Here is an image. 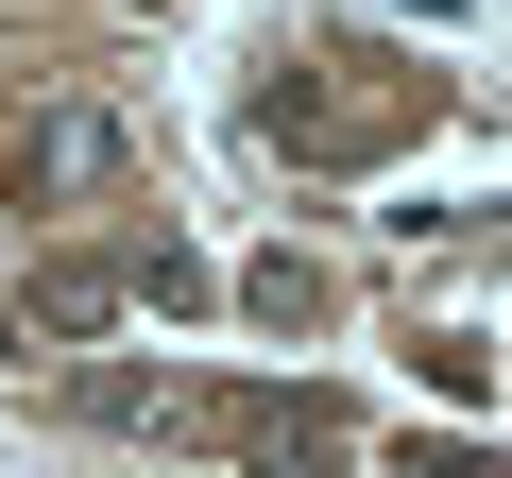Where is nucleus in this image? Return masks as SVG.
<instances>
[{"label":"nucleus","mask_w":512,"mask_h":478,"mask_svg":"<svg viewBox=\"0 0 512 478\" xmlns=\"http://www.w3.org/2000/svg\"><path fill=\"white\" fill-rule=\"evenodd\" d=\"M205 444H239L256 478H342V410H325V393H222Z\"/></svg>","instance_id":"1"},{"label":"nucleus","mask_w":512,"mask_h":478,"mask_svg":"<svg viewBox=\"0 0 512 478\" xmlns=\"http://www.w3.org/2000/svg\"><path fill=\"white\" fill-rule=\"evenodd\" d=\"M86 188H120V120L103 103H52L18 137V205H86Z\"/></svg>","instance_id":"2"},{"label":"nucleus","mask_w":512,"mask_h":478,"mask_svg":"<svg viewBox=\"0 0 512 478\" xmlns=\"http://www.w3.org/2000/svg\"><path fill=\"white\" fill-rule=\"evenodd\" d=\"M410 478H512L495 444H410Z\"/></svg>","instance_id":"3"}]
</instances>
